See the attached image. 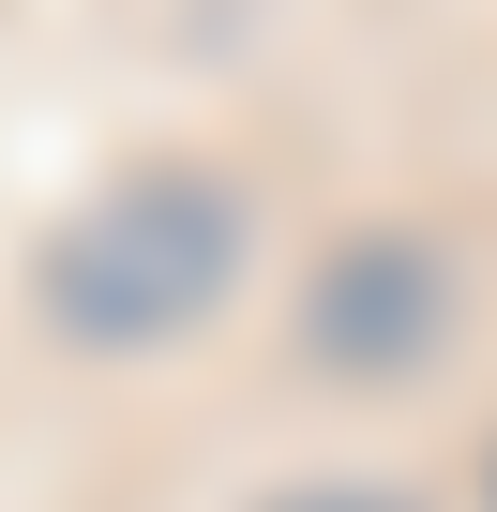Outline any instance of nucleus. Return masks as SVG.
<instances>
[{"mask_svg": "<svg viewBox=\"0 0 497 512\" xmlns=\"http://www.w3.org/2000/svg\"><path fill=\"white\" fill-rule=\"evenodd\" d=\"M241 241H257L241 181H211V166H121V181H91L46 226L31 272H46V317L76 347H166V332H196L241 287Z\"/></svg>", "mask_w": 497, "mask_h": 512, "instance_id": "nucleus-1", "label": "nucleus"}, {"mask_svg": "<svg viewBox=\"0 0 497 512\" xmlns=\"http://www.w3.org/2000/svg\"><path fill=\"white\" fill-rule=\"evenodd\" d=\"M437 317H452V272H437L422 241H392V226L317 272V362L332 377H407L437 347Z\"/></svg>", "mask_w": 497, "mask_h": 512, "instance_id": "nucleus-2", "label": "nucleus"}, {"mask_svg": "<svg viewBox=\"0 0 497 512\" xmlns=\"http://www.w3.org/2000/svg\"><path fill=\"white\" fill-rule=\"evenodd\" d=\"M257 512H422V497H392V482H287V497H257Z\"/></svg>", "mask_w": 497, "mask_h": 512, "instance_id": "nucleus-3", "label": "nucleus"}]
</instances>
